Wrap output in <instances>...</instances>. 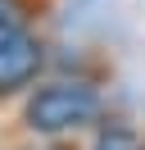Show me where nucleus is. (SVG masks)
Returning <instances> with one entry per match:
<instances>
[{
	"mask_svg": "<svg viewBox=\"0 0 145 150\" xmlns=\"http://www.w3.org/2000/svg\"><path fill=\"white\" fill-rule=\"evenodd\" d=\"M104 114H109V100L100 82L50 73L23 96L18 127L27 132V141H72L82 132H91Z\"/></svg>",
	"mask_w": 145,
	"mask_h": 150,
	"instance_id": "obj_1",
	"label": "nucleus"
},
{
	"mask_svg": "<svg viewBox=\"0 0 145 150\" xmlns=\"http://www.w3.org/2000/svg\"><path fill=\"white\" fill-rule=\"evenodd\" d=\"M45 73H50V46L41 32L0 37V105L27 96Z\"/></svg>",
	"mask_w": 145,
	"mask_h": 150,
	"instance_id": "obj_2",
	"label": "nucleus"
},
{
	"mask_svg": "<svg viewBox=\"0 0 145 150\" xmlns=\"http://www.w3.org/2000/svg\"><path fill=\"white\" fill-rule=\"evenodd\" d=\"M86 150H145V137L118 114H104V118L91 127V146Z\"/></svg>",
	"mask_w": 145,
	"mask_h": 150,
	"instance_id": "obj_3",
	"label": "nucleus"
},
{
	"mask_svg": "<svg viewBox=\"0 0 145 150\" xmlns=\"http://www.w3.org/2000/svg\"><path fill=\"white\" fill-rule=\"evenodd\" d=\"M45 14H50V0H0V37L32 32V23H41Z\"/></svg>",
	"mask_w": 145,
	"mask_h": 150,
	"instance_id": "obj_4",
	"label": "nucleus"
},
{
	"mask_svg": "<svg viewBox=\"0 0 145 150\" xmlns=\"http://www.w3.org/2000/svg\"><path fill=\"white\" fill-rule=\"evenodd\" d=\"M14 150H82L77 141H23V146H14Z\"/></svg>",
	"mask_w": 145,
	"mask_h": 150,
	"instance_id": "obj_5",
	"label": "nucleus"
}]
</instances>
